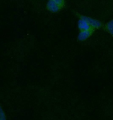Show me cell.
Segmentation results:
<instances>
[{"label":"cell","mask_w":113,"mask_h":120,"mask_svg":"<svg viewBox=\"0 0 113 120\" xmlns=\"http://www.w3.org/2000/svg\"><path fill=\"white\" fill-rule=\"evenodd\" d=\"M80 18L86 21L93 28H98L101 27L102 24L100 21L97 19L82 15H80Z\"/></svg>","instance_id":"obj_1"},{"label":"cell","mask_w":113,"mask_h":120,"mask_svg":"<svg viewBox=\"0 0 113 120\" xmlns=\"http://www.w3.org/2000/svg\"><path fill=\"white\" fill-rule=\"evenodd\" d=\"M47 8L48 11L52 13H56L60 10L61 8L53 0H48L47 4Z\"/></svg>","instance_id":"obj_2"},{"label":"cell","mask_w":113,"mask_h":120,"mask_svg":"<svg viewBox=\"0 0 113 120\" xmlns=\"http://www.w3.org/2000/svg\"><path fill=\"white\" fill-rule=\"evenodd\" d=\"M78 27L81 31L92 30L93 28L83 19H80L78 22Z\"/></svg>","instance_id":"obj_3"},{"label":"cell","mask_w":113,"mask_h":120,"mask_svg":"<svg viewBox=\"0 0 113 120\" xmlns=\"http://www.w3.org/2000/svg\"><path fill=\"white\" fill-rule=\"evenodd\" d=\"M92 30H84L81 31L79 35H78V39L80 41H84L87 39L92 35Z\"/></svg>","instance_id":"obj_4"},{"label":"cell","mask_w":113,"mask_h":120,"mask_svg":"<svg viewBox=\"0 0 113 120\" xmlns=\"http://www.w3.org/2000/svg\"><path fill=\"white\" fill-rule=\"evenodd\" d=\"M106 27L110 34L113 35V19L107 23Z\"/></svg>","instance_id":"obj_5"},{"label":"cell","mask_w":113,"mask_h":120,"mask_svg":"<svg viewBox=\"0 0 113 120\" xmlns=\"http://www.w3.org/2000/svg\"><path fill=\"white\" fill-rule=\"evenodd\" d=\"M55 2L58 4L61 8H63L65 6V0H53Z\"/></svg>","instance_id":"obj_6"},{"label":"cell","mask_w":113,"mask_h":120,"mask_svg":"<svg viewBox=\"0 0 113 120\" xmlns=\"http://www.w3.org/2000/svg\"><path fill=\"white\" fill-rule=\"evenodd\" d=\"M0 117H1V118H0L1 120H5V118H6L4 112H3L1 109V111H0Z\"/></svg>","instance_id":"obj_7"}]
</instances>
